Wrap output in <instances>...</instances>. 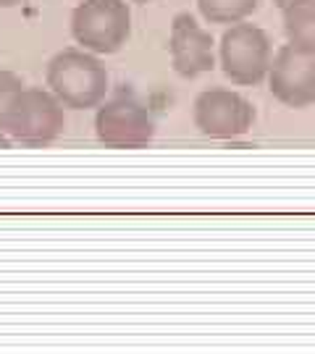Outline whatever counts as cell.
<instances>
[{
  "instance_id": "cell-1",
  "label": "cell",
  "mask_w": 315,
  "mask_h": 354,
  "mask_svg": "<svg viewBox=\"0 0 315 354\" xmlns=\"http://www.w3.org/2000/svg\"><path fill=\"white\" fill-rule=\"evenodd\" d=\"M45 82L69 111L98 108L111 87V76L100 55L84 48H66L55 53L45 71Z\"/></svg>"
},
{
  "instance_id": "cell-2",
  "label": "cell",
  "mask_w": 315,
  "mask_h": 354,
  "mask_svg": "<svg viewBox=\"0 0 315 354\" xmlns=\"http://www.w3.org/2000/svg\"><path fill=\"white\" fill-rule=\"evenodd\" d=\"M132 35V8L126 0H82L71 13V37L79 48L114 55Z\"/></svg>"
},
{
  "instance_id": "cell-3",
  "label": "cell",
  "mask_w": 315,
  "mask_h": 354,
  "mask_svg": "<svg viewBox=\"0 0 315 354\" xmlns=\"http://www.w3.org/2000/svg\"><path fill=\"white\" fill-rule=\"evenodd\" d=\"M221 68L226 79H231V84L237 87H255L260 84L271 61H273V45L271 37L265 35L260 26L240 21L231 24L221 37Z\"/></svg>"
},
{
  "instance_id": "cell-4",
  "label": "cell",
  "mask_w": 315,
  "mask_h": 354,
  "mask_svg": "<svg viewBox=\"0 0 315 354\" xmlns=\"http://www.w3.org/2000/svg\"><path fill=\"white\" fill-rule=\"evenodd\" d=\"M98 142L114 150H139L155 137L152 113L132 92H118L111 100H102L95 115Z\"/></svg>"
},
{
  "instance_id": "cell-5",
  "label": "cell",
  "mask_w": 315,
  "mask_h": 354,
  "mask_svg": "<svg viewBox=\"0 0 315 354\" xmlns=\"http://www.w3.org/2000/svg\"><path fill=\"white\" fill-rule=\"evenodd\" d=\"M63 111V102L51 89L24 87L6 134L24 147H45L58 140L66 129Z\"/></svg>"
},
{
  "instance_id": "cell-6",
  "label": "cell",
  "mask_w": 315,
  "mask_h": 354,
  "mask_svg": "<svg viewBox=\"0 0 315 354\" xmlns=\"http://www.w3.org/2000/svg\"><path fill=\"white\" fill-rule=\"evenodd\" d=\"M192 118L200 134L210 140H237L252 129L255 108L234 89L210 87L197 95Z\"/></svg>"
},
{
  "instance_id": "cell-7",
  "label": "cell",
  "mask_w": 315,
  "mask_h": 354,
  "mask_svg": "<svg viewBox=\"0 0 315 354\" xmlns=\"http://www.w3.org/2000/svg\"><path fill=\"white\" fill-rule=\"evenodd\" d=\"M268 87L278 102L289 108H307L315 102V53L284 45L273 53L268 68Z\"/></svg>"
},
{
  "instance_id": "cell-8",
  "label": "cell",
  "mask_w": 315,
  "mask_h": 354,
  "mask_svg": "<svg viewBox=\"0 0 315 354\" xmlns=\"http://www.w3.org/2000/svg\"><path fill=\"white\" fill-rule=\"evenodd\" d=\"M168 53H171V66L181 79H197L215 66L213 35L202 29L192 13L174 16Z\"/></svg>"
},
{
  "instance_id": "cell-9",
  "label": "cell",
  "mask_w": 315,
  "mask_h": 354,
  "mask_svg": "<svg viewBox=\"0 0 315 354\" xmlns=\"http://www.w3.org/2000/svg\"><path fill=\"white\" fill-rule=\"evenodd\" d=\"M284 32L291 45L315 53V0H291L284 8Z\"/></svg>"
},
{
  "instance_id": "cell-10",
  "label": "cell",
  "mask_w": 315,
  "mask_h": 354,
  "mask_svg": "<svg viewBox=\"0 0 315 354\" xmlns=\"http://www.w3.org/2000/svg\"><path fill=\"white\" fill-rule=\"evenodd\" d=\"M260 0H197L202 19L208 24H240L258 11Z\"/></svg>"
},
{
  "instance_id": "cell-11",
  "label": "cell",
  "mask_w": 315,
  "mask_h": 354,
  "mask_svg": "<svg viewBox=\"0 0 315 354\" xmlns=\"http://www.w3.org/2000/svg\"><path fill=\"white\" fill-rule=\"evenodd\" d=\"M24 79L16 74V71H8V68H0V131L6 134L8 131V124L13 118V111L19 105V97L24 92ZM8 137V134H6Z\"/></svg>"
},
{
  "instance_id": "cell-12",
  "label": "cell",
  "mask_w": 315,
  "mask_h": 354,
  "mask_svg": "<svg viewBox=\"0 0 315 354\" xmlns=\"http://www.w3.org/2000/svg\"><path fill=\"white\" fill-rule=\"evenodd\" d=\"M29 0H0V8H19V6H26Z\"/></svg>"
},
{
  "instance_id": "cell-13",
  "label": "cell",
  "mask_w": 315,
  "mask_h": 354,
  "mask_svg": "<svg viewBox=\"0 0 315 354\" xmlns=\"http://www.w3.org/2000/svg\"><path fill=\"white\" fill-rule=\"evenodd\" d=\"M13 145V140L11 137H6V134H3V131H0V150H8V147H11Z\"/></svg>"
},
{
  "instance_id": "cell-14",
  "label": "cell",
  "mask_w": 315,
  "mask_h": 354,
  "mask_svg": "<svg viewBox=\"0 0 315 354\" xmlns=\"http://www.w3.org/2000/svg\"><path fill=\"white\" fill-rule=\"evenodd\" d=\"M273 3H276L278 8H281V11H284V8H287V6H289L291 0H273Z\"/></svg>"
},
{
  "instance_id": "cell-15",
  "label": "cell",
  "mask_w": 315,
  "mask_h": 354,
  "mask_svg": "<svg viewBox=\"0 0 315 354\" xmlns=\"http://www.w3.org/2000/svg\"><path fill=\"white\" fill-rule=\"evenodd\" d=\"M134 3H155V0H134Z\"/></svg>"
}]
</instances>
